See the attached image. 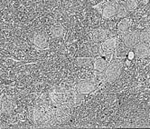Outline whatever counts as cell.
<instances>
[{
	"label": "cell",
	"mask_w": 150,
	"mask_h": 129,
	"mask_svg": "<svg viewBox=\"0 0 150 129\" xmlns=\"http://www.w3.org/2000/svg\"><path fill=\"white\" fill-rule=\"evenodd\" d=\"M121 71H122L121 61L117 57L113 58L111 61L109 62L108 67H107V68L104 72L106 81H108L110 83L116 81L117 78L120 77Z\"/></svg>",
	"instance_id": "6da1fadb"
},
{
	"label": "cell",
	"mask_w": 150,
	"mask_h": 129,
	"mask_svg": "<svg viewBox=\"0 0 150 129\" xmlns=\"http://www.w3.org/2000/svg\"><path fill=\"white\" fill-rule=\"evenodd\" d=\"M101 83L102 82L96 77H93L88 78V79H84L77 85L76 90L79 93H81L83 95L91 94V93L94 92L96 89H98V87H100V85Z\"/></svg>",
	"instance_id": "7a4b0ae2"
},
{
	"label": "cell",
	"mask_w": 150,
	"mask_h": 129,
	"mask_svg": "<svg viewBox=\"0 0 150 129\" xmlns=\"http://www.w3.org/2000/svg\"><path fill=\"white\" fill-rule=\"evenodd\" d=\"M117 37H108L100 44V55L101 57L115 55V51L117 47Z\"/></svg>",
	"instance_id": "3957f363"
},
{
	"label": "cell",
	"mask_w": 150,
	"mask_h": 129,
	"mask_svg": "<svg viewBox=\"0 0 150 129\" xmlns=\"http://www.w3.org/2000/svg\"><path fill=\"white\" fill-rule=\"evenodd\" d=\"M72 107L68 105H61L55 107V115L57 123H64L69 119Z\"/></svg>",
	"instance_id": "277c9868"
},
{
	"label": "cell",
	"mask_w": 150,
	"mask_h": 129,
	"mask_svg": "<svg viewBox=\"0 0 150 129\" xmlns=\"http://www.w3.org/2000/svg\"><path fill=\"white\" fill-rule=\"evenodd\" d=\"M139 31H127L124 34H122V39H123V43L126 46V47H127L128 49H132L134 48V47L136 46V44L138 41V37H139Z\"/></svg>",
	"instance_id": "5b68a950"
},
{
	"label": "cell",
	"mask_w": 150,
	"mask_h": 129,
	"mask_svg": "<svg viewBox=\"0 0 150 129\" xmlns=\"http://www.w3.org/2000/svg\"><path fill=\"white\" fill-rule=\"evenodd\" d=\"M117 4V2L116 0H109V1L103 2V7L100 14L104 19H110L115 16Z\"/></svg>",
	"instance_id": "8992f818"
},
{
	"label": "cell",
	"mask_w": 150,
	"mask_h": 129,
	"mask_svg": "<svg viewBox=\"0 0 150 129\" xmlns=\"http://www.w3.org/2000/svg\"><path fill=\"white\" fill-rule=\"evenodd\" d=\"M134 49H135L134 53L137 57L146 58V57H150V51H149V47H148L147 43L137 41L136 46L134 47Z\"/></svg>",
	"instance_id": "52a82bcc"
},
{
	"label": "cell",
	"mask_w": 150,
	"mask_h": 129,
	"mask_svg": "<svg viewBox=\"0 0 150 129\" xmlns=\"http://www.w3.org/2000/svg\"><path fill=\"white\" fill-rule=\"evenodd\" d=\"M33 43L34 45L40 48V49H45L48 48V40L46 37L42 34H36L33 37Z\"/></svg>",
	"instance_id": "ba28073f"
},
{
	"label": "cell",
	"mask_w": 150,
	"mask_h": 129,
	"mask_svg": "<svg viewBox=\"0 0 150 129\" xmlns=\"http://www.w3.org/2000/svg\"><path fill=\"white\" fill-rule=\"evenodd\" d=\"M109 61L107 60L104 57H97L94 62H93V67H94V71L97 72H105L107 67H108Z\"/></svg>",
	"instance_id": "9c48e42d"
},
{
	"label": "cell",
	"mask_w": 150,
	"mask_h": 129,
	"mask_svg": "<svg viewBox=\"0 0 150 129\" xmlns=\"http://www.w3.org/2000/svg\"><path fill=\"white\" fill-rule=\"evenodd\" d=\"M109 37V33L108 31L102 29V28H99L97 30H95L92 34V40L94 43H101L103 42L106 38H108Z\"/></svg>",
	"instance_id": "30bf717a"
},
{
	"label": "cell",
	"mask_w": 150,
	"mask_h": 129,
	"mask_svg": "<svg viewBox=\"0 0 150 129\" xmlns=\"http://www.w3.org/2000/svg\"><path fill=\"white\" fill-rule=\"evenodd\" d=\"M129 27H130V19L127 16L123 17L120 21V23L117 24V32H119L120 35H122L125 32L128 31Z\"/></svg>",
	"instance_id": "8fae6325"
},
{
	"label": "cell",
	"mask_w": 150,
	"mask_h": 129,
	"mask_svg": "<svg viewBox=\"0 0 150 129\" xmlns=\"http://www.w3.org/2000/svg\"><path fill=\"white\" fill-rule=\"evenodd\" d=\"M128 10L127 9V6L125 3H117L116 6V14L115 16L117 18H123L126 17L128 15Z\"/></svg>",
	"instance_id": "7c38bea8"
},
{
	"label": "cell",
	"mask_w": 150,
	"mask_h": 129,
	"mask_svg": "<svg viewBox=\"0 0 150 129\" xmlns=\"http://www.w3.org/2000/svg\"><path fill=\"white\" fill-rule=\"evenodd\" d=\"M64 30L63 27L60 26V25H56V26H53L52 28H51V33H52V36L55 38H61V37H63L64 36Z\"/></svg>",
	"instance_id": "4fadbf2b"
},
{
	"label": "cell",
	"mask_w": 150,
	"mask_h": 129,
	"mask_svg": "<svg viewBox=\"0 0 150 129\" xmlns=\"http://www.w3.org/2000/svg\"><path fill=\"white\" fill-rule=\"evenodd\" d=\"M14 110V104L11 100L6 99L2 102V111L5 114H10Z\"/></svg>",
	"instance_id": "5bb4252c"
},
{
	"label": "cell",
	"mask_w": 150,
	"mask_h": 129,
	"mask_svg": "<svg viewBox=\"0 0 150 129\" xmlns=\"http://www.w3.org/2000/svg\"><path fill=\"white\" fill-rule=\"evenodd\" d=\"M149 40H150V30L148 28H146V29H144L143 31H141L140 33H139L138 41L148 43Z\"/></svg>",
	"instance_id": "9a60e30c"
},
{
	"label": "cell",
	"mask_w": 150,
	"mask_h": 129,
	"mask_svg": "<svg viewBox=\"0 0 150 129\" xmlns=\"http://www.w3.org/2000/svg\"><path fill=\"white\" fill-rule=\"evenodd\" d=\"M125 5L127 6V9L128 10V12H131L137 6L138 0H126Z\"/></svg>",
	"instance_id": "2e32d148"
},
{
	"label": "cell",
	"mask_w": 150,
	"mask_h": 129,
	"mask_svg": "<svg viewBox=\"0 0 150 129\" xmlns=\"http://www.w3.org/2000/svg\"><path fill=\"white\" fill-rule=\"evenodd\" d=\"M83 97L84 95L81 93H79L78 91H76L74 93V106H77L80 105L82 101H83Z\"/></svg>",
	"instance_id": "e0dca14e"
},
{
	"label": "cell",
	"mask_w": 150,
	"mask_h": 129,
	"mask_svg": "<svg viewBox=\"0 0 150 129\" xmlns=\"http://www.w3.org/2000/svg\"><path fill=\"white\" fill-rule=\"evenodd\" d=\"M91 58H77L76 59V62L78 64H80V66H81V64H89L91 63Z\"/></svg>",
	"instance_id": "ac0fdd59"
},
{
	"label": "cell",
	"mask_w": 150,
	"mask_h": 129,
	"mask_svg": "<svg viewBox=\"0 0 150 129\" xmlns=\"http://www.w3.org/2000/svg\"><path fill=\"white\" fill-rule=\"evenodd\" d=\"M134 56H135V53L130 51L129 53H128V60H132L134 58Z\"/></svg>",
	"instance_id": "d6986e66"
},
{
	"label": "cell",
	"mask_w": 150,
	"mask_h": 129,
	"mask_svg": "<svg viewBox=\"0 0 150 129\" xmlns=\"http://www.w3.org/2000/svg\"><path fill=\"white\" fill-rule=\"evenodd\" d=\"M147 45H148V47H149V51H150V40L148 41V43H147Z\"/></svg>",
	"instance_id": "ffe728a7"
}]
</instances>
